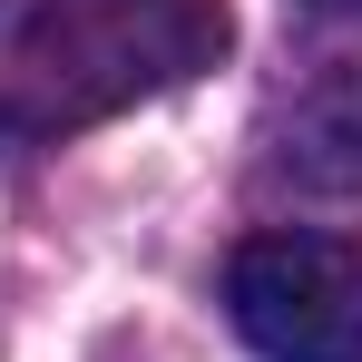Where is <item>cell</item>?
<instances>
[{
    "label": "cell",
    "mask_w": 362,
    "mask_h": 362,
    "mask_svg": "<svg viewBox=\"0 0 362 362\" xmlns=\"http://www.w3.org/2000/svg\"><path fill=\"white\" fill-rule=\"evenodd\" d=\"M226 313L264 362H362V255L333 235H245Z\"/></svg>",
    "instance_id": "obj_2"
},
{
    "label": "cell",
    "mask_w": 362,
    "mask_h": 362,
    "mask_svg": "<svg viewBox=\"0 0 362 362\" xmlns=\"http://www.w3.org/2000/svg\"><path fill=\"white\" fill-rule=\"evenodd\" d=\"M226 0H0V137H69L226 59Z\"/></svg>",
    "instance_id": "obj_1"
},
{
    "label": "cell",
    "mask_w": 362,
    "mask_h": 362,
    "mask_svg": "<svg viewBox=\"0 0 362 362\" xmlns=\"http://www.w3.org/2000/svg\"><path fill=\"white\" fill-rule=\"evenodd\" d=\"M313 10H362V0H313Z\"/></svg>",
    "instance_id": "obj_3"
}]
</instances>
